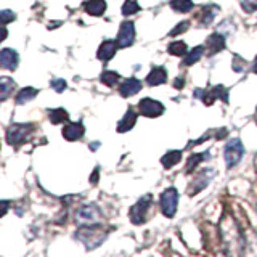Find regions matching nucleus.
I'll list each match as a JSON object with an SVG mask.
<instances>
[{
	"instance_id": "23",
	"label": "nucleus",
	"mask_w": 257,
	"mask_h": 257,
	"mask_svg": "<svg viewBox=\"0 0 257 257\" xmlns=\"http://www.w3.org/2000/svg\"><path fill=\"white\" fill-rule=\"evenodd\" d=\"M203 53H204V47L203 45L195 47L187 56H185L183 64H187V66H191V64H195L196 61H199V58L203 56Z\"/></svg>"
},
{
	"instance_id": "2",
	"label": "nucleus",
	"mask_w": 257,
	"mask_h": 257,
	"mask_svg": "<svg viewBox=\"0 0 257 257\" xmlns=\"http://www.w3.org/2000/svg\"><path fill=\"white\" fill-rule=\"evenodd\" d=\"M159 206H161V211H163L164 217L172 219L177 212V206H179V191H177V188L169 187L161 193Z\"/></svg>"
},
{
	"instance_id": "12",
	"label": "nucleus",
	"mask_w": 257,
	"mask_h": 257,
	"mask_svg": "<svg viewBox=\"0 0 257 257\" xmlns=\"http://www.w3.org/2000/svg\"><path fill=\"white\" fill-rule=\"evenodd\" d=\"M84 132H85V127L82 125V122H69L63 128V137H64V140H68V142H76L82 139Z\"/></svg>"
},
{
	"instance_id": "29",
	"label": "nucleus",
	"mask_w": 257,
	"mask_h": 257,
	"mask_svg": "<svg viewBox=\"0 0 257 257\" xmlns=\"http://www.w3.org/2000/svg\"><path fill=\"white\" fill-rule=\"evenodd\" d=\"M15 87V82L13 79L10 77H2L0 79V88H2V100H7L8 93H10V90Z\"/></svg>"
},
{
	"instance_id": "13",
	"label": "nucleus",
	"mask_w": 257,
	"mask_h": 257,
	"mask_svg": "<svg viewBox=\"0 0 257 257\" xmlns=\"http://www.w3.org/2000/svg\"><path fill=\"white\" fill-rule=\"evenodd\" d=\"M215 100H222L223 103H228V90L223 85H215L209 92H204L203 101L206 104H212Z\"/></svg>"
},
{
	"instance_id": "31",
	"label": "nucleus",
	"mask_w": 257,
	"mask_h": 257,
	"mask_svg": "<svg viewBox=\"0 0 257 257\" xmlns=\"http://www.w3.org/2000/svg\"><path fill=\"white\" fill-rule=\"evenodd\" d=\"M190 28V21H182V23H179L177 26L169 32V36L171 37H175V36H179V34H183L185 31H187Z\"/></svg>"
},
{
	"instance_id": "26",
	"label": "nucleus",
	"mask_w": 257,
	"mask_h": 257,
	"mask_svg": "<svg viewBox=\"0 0 257 257\" xmlns=\"http://www.w3.org/2000/svg\"><path fill=\"white\" fill-rule=\"evenodd\" d=\"M167 52L174 55V56H183L185 53L188 52V48H187V44L182 42V40H177V42H172L171 45L167 47Z\"/></svg>"
},
{
	"instance_id": "6",
	"label": "nucleus",
	"mask_w": 257,
	"mask_h": 257,
	"mask_svg": "<svg viewBox=\"0 0 257 257\" xmlns=\"http://www.w3.org/2000/svg\"><path fill=\"white\" fill-rule=\"evenodd\" d=\"M223 156H225V163H227L228 169L235 167L244 156V147H243V143H241V140L231 139L227 145H225Z\"/></svg>"
},
{
	"instance_id": "9",
	"label": "nucleus",
	"mask_w": 257,
	"mask_h": 257,
	"mask_svg": "<svg viewBox=\"0 0 257 257\" xmlns=\"http://www.w3.org/2000/svg\"><path fill=\"white\" fill-rule=\"evenodd\" d=\"M239 257H257V231H244V239L239 251Z\"/></svg>"
},
{
	"instance_id": "37",
	"label": "nucleus",
	"mask_w": 257,
	"mask_h": 257,
	"mask_svg": "<svg viewBox=\"0 0 257 257\" xmlns=\"http://www.w3.org/2000/svg\"><path fill=\"white\" fill-rule=\"evenodd\" d=\"M254 72L257 74V58H255V61H254Z\"/></svg>"
},
{
	"instance_id": "28",
	"label": "nucleus",
	"mask_w": 257,
	"mask_h": 257,
	"mask_svg": "<svg viewBox=\"0 0 257 257\" xmlns=\"http://www.w3.org/2000/svg\"><path fill=\"white\" fill-rule=\"evenodd\" d=\"M140 12V5L135 2V0H125L122 5V15L124 16H132L135 13Z\"/></svg>"
},
{
	"instance_id": "4",
	"label": "nucleus",
	"mask_w": 257,
	"mask_h": 257,
	"mask_svg": "<svg viewBox=\"0 0 257 257\" xmlns=\"http://www.w3.org/2000/svg\"><path fill=\"white\" fill-rule=\"evenodd\" d=\"M32 131H34L32 124H13L7 131V143L12 147H20L28 140Z\"/></svg>"
},
{
	"instance_id": "17",
	"label": "nucleus",
	"mask_w": 257,
	"mask_h": 257,
	"mask_svg": "<svg viewBox=\"0 0 257 257\" xmlns=\"http://www.w3.org/2000/svg\"><path fill=\"white\" fill-rule=\"evenodd\" d=\"M137 122V112L132 109V108H128L127 112L124 114V117L119 120V124H117V132L120 134H124V132H128L131 128L135 125Z\"/></svg>"
},
{
	"instance_id": "5",
	"label": "nucleus",
	"mask_w": 257,
	"mask_h": 257,
	"mask_svg": "<svg viewBox=\"0 0 257 257\" xmlns=\"http://www.w3.org/2000/svg\"><path fill=\"white\" fill-rule=\"evenodd\" d=\"M103 219L101 209L96 204H84L77 209L76 212V222L80 225H92V223H100Z\"/></svg>"
},
{
	"instance_id": "1",
	"label": "nucleus",
	"mask_w": 257,
	"mask_h": 257,
	"mask_svg": "<svg viewBox=\"0 0 257 257\" xmlns=\"http://www.w3.org/2000/svg\"><path fill=\"white\" fill-rule=\"evenodd\" d=\"M108 236V231L103 228L101 223H92V225H80L76 230V238L85 246L87 251L98 247Z\"/></svg>"
},
{
	"instance_id": "11",
	"label": "nucleus",
	"mask_w": 257,
	"mask_h": 257,
	"mask_svg": "<svg viewBox=\"0 0 257 257\" xmlns=\"http://www.w3.org/2000/svg\"><path fill=\"white\" fill-rule=\"evenodd\" d=\"M18 61H20V56L13 48H4V50L0 52V66L4 69H8V71L16 69Z\"/></svg>"
},
{
	"instance_id": "19",
	"label": "nucleus",
	"mask_w": 257,
	"mask_h": 257,
	"mask_svg": "<svg viewBox=\"0 0 257 257\" xmlns=\"http://www.w3.org/2000/svg\"><path fill=\"white\" fill-rule=\"evenodd\" d=\"M84 8L88 15L101 16L104 12H106V2H104V0H87Z\"/></svg>"
},
{
	"instance_id": "34",
	"label": "nucleus",
	"mask_w": 257,
	"mask_h": 257,
	"mask_svg": "<svg viewBox=\"0 0 257 257\" xmlns=\"http://www.w3.org/2000/svg\"><path fill=\"white\" fill-rule=\"evenodd\" d=\"M0 16H2V23L7 24V23H10L16 18V15L10 10H2V13H0Z\"/></svg>"
},
{
	"instance_id": "15",
	"label": "nucleus",
	"mask_w": 257,
	"mask_h": 257,
	"mask_svg": "<svg viewBox=\"0 0 257 257\" xmlns=\"http://www.w3.org/2000/svg\"><path fill=\"white\" fill-rule=\"evenodd\" d=\"M140 90H142V80L135 79V77L124 80V84L119 87V93L122 95L124 98H128V96L139 93Z\"/></svg>"
},
{
	"instance_id": "8",
	"label": "nucleus",
	"mask_w": 257,
	"mask_h": 257,
	"mask_svg": "<svg viewBox=\"0 0 257 257\" xmlns=\"http://www.w3.org/2000/svg\"><path fill=\"white\" fill-rule=\"evenodd\" d=\"M135 40V26L132 21H124L119 28L117 34V44L120 48H127L134 44Z\"/></svg>"
},
{
	"instance_id": "36",
	"label": "nucleus",
	"mask_w": 257,
	"mask_h": 257,
	"mask_svg": "<svg viewBox=\"0 0 257 257\" xmlns=\"http://www.w3.org/2000/svg\"><path fill=\"white\" fill-rule=\"evenodd\" d=\"M183 82H185L183 79L177 77V79H175V82H174V87H175V88H182V87H183Z\"/></svg>"
},
{
	"instance_id": "14",
	"label": "nucleus",
	"mask_w": 257,
	"mask_h": 257,
	"mask_svg": "<svg viewBox=\"0 0 257 257\" xmlns=\"http://www.w3.org/2000/svg\"><path fill=\"white\" fill-rule=\"evenodd\" d=\"M117 47H119L117 40H104V42L100 45L98 52H96V56H98L100 61L106 63V61H109L112 56L116 55Z\"/></svg>"
},
{
	"instance_id": "35",
	"label": "nucleus",
	"mask_w": 257,
	"mask_h": 257,
	"mask_svg": "<svg viewBox=\"0 0 257 257\" xmlns=\"http://www.w3.org/2000/svg\"><path fill=\"white\" fill-rule=\"evenodd\" d=\"M98 172H100V171H98V167H96L95 171H93V174H92V177H90V182H92V183H96V182H98Z\"/></svg>"
},
{
	"instance_id": "18",
	"label": "nucleus",
	"mask_w": 257,
	"mask_h": 257,
	"mask_svg": "<svg viewBox=\"0 0 257 257\" xmlns=\"http://www.w3.org/2000/svg\"><path fill=\"white\" fill-rule=\"evenodd\" d=\"M166 80H167V71L164 68H153L151 72L147 76V84L151 87L164 84Z\"/></svg>"
},
{
	"instance_id": "30",
	"label": "nucleus",
	"mask_w": 257,
	"mask_h": 257,
	"mask_svg": "<svg viewBox=\"0 0 257 257\" xmlns=\"http://www.w3.org/2000/svg\"><path fill=\"white\" fill-rule=\"evenodd\" d=\"M215 7H204V10H203V15H201V23L203 24H211V21L214 20V16H215Z\"/></svg>"
},
{
	"instance_id": "16",
	"label": "nucleus",
	"mask_w": 257,
	"mask_h": 257,
	"mask_svg": "<svg viewBox=\"0 0 257 257\" xmlns=\"http://www.w3.org/2000/svg\"><path fill=\"white\" fill-rule=\"evenodd\" d=\"M206 48H207L209 55L222 52L223 48H225V39H223V36L219 34V32H214V34H211L206 39Z\"/></svg>"
},
{
	"instance_id": "27",
	"label": "nucleus",
	"mask_w": 257,
	"mask_h": 257,
	"mask_svg": "<svg viewBox=\"0 0 257 257\" xmlns=\"http://www.w3.org/2000/svg\"><path fill=\"white\" fill-rule=\"evenodd\" d=\"M100 80L108 87H114L116 82L119 80V74L116 71H103V74L100 76Z\"/></svg>"
},
{
	"instance_id": "3",
	"label": "nucleus",
	"mask_w": 257,
	"mask_h": 257,
	"mask_svg": "<svg viewBox=\"0 0 257 257\" xmlns=\"http://www.w3.org/2000/svg\"><path fill=\"white\" fill-rule=\"evenodd\" d=\"M151 203H153V196L150 195H145L142 196L137 203L131 207V211H128V219L134 225H142L147 222V214L151 207Z\"/></svg>"
},
{
	"instance_id": "32",
	"label": "nucleus",
	"mask_w": 257,
	"mask_h": 257,
	"mask_svg": "<svg viewBox=\"0 0 257 257\" xmlns=\"http://www.w3.org/2000/svg\"><path fill=\"white\" fill-rule=\"evenodd\" d=\"M239 4L246 13H252L257 10V0H239Z\"/></svg>"
},
{
	"instance_id": "24",
	"label": "nucleus",
	"mask_w": 257,
	"mask_h": 257,
	"mask_svg": "<svg viewBox=\"0 0 257 257\" xmlns=\"http://www.w3.org/2000/svg\"><path fill=\"white\" fill-rule=\"evenodd\" d=\"M193 7H195V4L191 0H171V8H174V12L179 13H188L191 12Z\"/></svg>"
},
{
	"instance_id": "21",
	"label": "nucleus",
	"mask_w": 257,
	"mask_h": 257,
	"mask_svg": "<svg viewBox=\"0 0 257 257\" xmlns=\"http://www.w3.org/2000/svg\"><path fill=\"white\" fill-rule=\"evenodd\" d=\"M37 93H39L37 88H34V87H24V88H21V90L18 92V95H16L15 101L18 103V104H24V103H28L31 100H34L36 96H37Z\"/></svg>"
},
{
	"instance_id": "25",
	"label": "nucleus",
	"mask_w": 257,
	"mask_h": 257,
	"mask_svg": "<svg viewBox=\"0 0 257 257\" xmlns=\"http://www.w3.org/2000/svg\"><path fill=\"white\" fill-rule=\"evenodd\" d=\"M207 158H209V153H196V155H191L190 159H188V163H187V169H185L187 174H190L191 171H195L196 166L201 163V161H204Z\"/></svg>"
},
{
	"instance_id": "22",
	"label": "nucleus",
	"mask_w": 257,
	"mask_h": 257,
	"mask_svg": "<svg viewBox=\"0 0 257 257\" xmlns=\"http://www.w3.org/2000/svg\"><path fill=\"white\" fill-rule=\"evenodd\" d=\"M48 117H50L52 124H63V122H68L69 114L64 108H58V109H52Z\"/></svg>"
},
{
	"instance_id": "33",
	"label": "nucleus",
	"mask_w": 257,
	"mask_h": 257,
	"mask_svg": "<svg viewBox=\"0 0 257 257\" xmlns=\"http://www.w3.org/2000/svg\"><path fill=\"white\" fill-rule=\"evenodd\" d=\"M52 88L55 92H58V93H61V92H64L66 90V87H68V84H66V80L64 79H55V80H52Z\"/></svg>"
},
{
	"instance_id": "38",
	"label": "nucleus",
	"mask_w": 257,
	"mask_h": 257,
	"mask_svg": "<svg viewBox=\"0 0 257 257\" xmlns=\"http://www.w3.org/2000/svg\"><path fill=\"white\" fill-rule=\"evenodd\" d=\"M255 124H257V112H255Z\"/></svg>"
},
{
	"instance_id": "10",
	"label": "nucleus",
	"mask_w": 257,
	"mask_h": 257,
	"mask_svg": "<svg viewBox=\"0 0 257 257\" xmlns=\"http://www.w3.org/2000/svg\"><path fill=\"white\" fill-rule=\"evenodd\" d=\"M212 174H214L212 169H203V171H201V172L195 177V180H193L191 188H190V191H188V195H190V196H195V195H198V193H199L201 190H204V188L207 187V185H209V182H211Z\"/></svg>"
},
{
	"instance_id": "7",
	"label": "nucleus",
	"mask_w": 257,
	"mask_h": 257,
	"mask_svg": "<svg viewBox=\"0 0 257 257\" xmlns=\"http://www.w3.org/2000/svg\"><path fill=\"white\" fill-rule=\"evenodd\" d=\"M139 111L140 114L147 117H158L164 112V104L147 96V98H142L139 101Z\"/></svg>"
},
{
	"instance_id": "20",
	"label": "nucleus",
	"mask_w": 257,
	"mask_h": 257,
	"mask_svg": "<svg viewBox=\"0 0 257 257\" xmlns=\"http://www.w3.org/2000/svg\"><path fill=\"white\" fill-rule=\"evenodd\" d=\"M180 159H182V151L171 150V151H167L163 158H161V164H163L166 169H172L174 166H177L180 163Z\"/></svg>"
}]
</instances>
